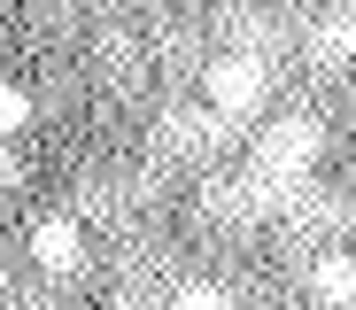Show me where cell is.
<instances>
[{
	"label": "cell",
	"instance_id": "obj_1",
	"mask_svg": "<svg viewBox=\"0 0 356 310\" xmlns=\"http://www.w3.org/2000/svg\"><path fill=\"white\" fill-rule=\"evenodd\" d=\"M325 155V124L318 116H279L264 124V140H256V178H286V186H302Z\"/></svg>",
	"mask_w": 356,
	"mask_h": 310
},
{
	"label": "cell",
	"instance_id": "obj_2",
	"mask_svg": "<svg viewBox=\"0 0 356 310\" xmlns=\"http://www.w3.org/2000/svg\"><path fill=\"white\" fill-rule=\"evenodd\" d=\"M209 109L232 124V116H248L256 101H264V86H271V70H264V54H225V62H209Z\"/></svg>",
	"mask_w": 356,
	"mask_h": 310
},
{
	"label": "cell",
	"instance_id": "obj_3",
	"mask_svg": "<svg viewBox=\"0 0 356 310\" xmlns=\"http://www.w3.org/2000/svg\"><path fill=\"white\" fill-rule=\"evenodd\" d=\"M225 140H232V124H225L217 109H209V116H202V109H170V116H163V148H178V155H217Z\"/></svg>",
	"mask_w": 356,
	"mask_h": 310
},
{
	"label": "cell",
	"instance_id": "obj_4",
	"mask_svg": "<svg viewBox=\"0 0 356 310\" xmlns=\"http://www.w3.org/2000/svg\"><path fill=\"white\" fill-rule=\"evenodd\" d=\"M31 256H39L47 272H78V264H86V233H78V217H47V225L31 233Z\"/></svg>",
	"mask_w": 356,
	"mask_h": 310
},
{
	"label": "cell",
	"instance_id": "obj_5",
	"mask_svg": "<svg viewBox=\"0 0 356 310\" xmlns=\"http://www.w3.org/2000/svg\"><path fill=\"white\" fill-rule=\"evenodd\" d=\"M310 287H318V302H356V256H318Z\"/></svg>",
	"mask_w": 356,
	"mask_h": 310
},
{
	"label": "cell",
	"instance_id": "obj_6",
	"mask_svg": "<svg viewBox=\"0 0 356 310\" xmlns=\"http://www.w3.org/2000/svg\"><path fill=\"white\" fill-rule=\"evenodd\" d=\"M318 54H333V62H356V8L325 16V31H318Z\"/></svg>",
	"mask_w": 356,
	"mask_h": 310
},
{
	"label": "cell",
	"instance_id": "obj_7",
	"mask_svg": "<svg viewBox=\"0 0 356 310\" xmlns=\"http://www.w3.org/2000/svg\"><path fill=\"white\" fill-rule=\"evenodd\" d=\"M170 310H232V302H225V287H209V279H186Z\"/></svg>",
	"mask_w": 356,
	"mask_h": 310
},
{
	"label": "cell",
	"instance_id": "obj_8",
	"mask_svg": "<svg viewBox=\"0 0 356 310\" xmlns=\"http://www.w3.org/2000/svg\"><path fill=\"white\" fill-rule=\"evenodd\" d=\"M24 116H31V93H24V86H0V140L24 132Z\"/></svg>",
	"mask_w": 356,
	"mask_h": 310
},
{
	"label": "cell",
	"instance_id": "obj_9",
	"mask_svg": "<svg viewBox=\"0 0 356 310\" xmlns=\"http://www.w3.org/2000/svg\"><path fill=\"white\" fill-rule=\"evenodd\" d=\"M16 178H24V171H16V155H0V186H16Z\"/></svg>",
	"mask_w": 356,
	"mask_h": 310
}]
</instances>
